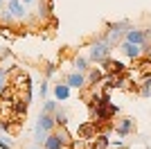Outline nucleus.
Listing matches in <instances>:
<instances>
[{
  "label": "nucleus",
  "instance_id": "1",
  "mask_svg": "<svg viewBox=\"0 0 151 149\" xmlns=\"http://www.w3.org/2000/svg\"><path fill=\"white\" fill-rule=\"evenodd\" d=\"M108 54H111V43L108 41H99V43H95L93 48H90V59L93 61H106Z\"/></svg>",
  "mask_w": 151,
  "mask_h": 149
},
{
  "label": "nucleus",
  "instance_id": "2",
  "mask_svg": "<svg viewBox=\"0 0 151 149\" xmlns=\"http://www.w3.org/2000/svg\"><path fill=\"white\" fill-rule=\"evenodd\" d=\"M126 43H133V45H142L147 43V34L142 30H126Z\"/></svg>",
  "mask_w": 151,
  "mask_h": 149
},
{
  "label": "nucleus",
  "instance_id": "3",
  "mask_svg": "<svg viewBox=\"0 0 151 149\" xmlns=\"http://www.w3.org/2000/svg\"><path fill=\"white\" fill-rule=\"evenodd\" d=\"M7 12L12 14V18H25V5L20 0H9L7 2Z\"/></svg>",
  "mask_w": 151,
  "mask_h": 149
},
{
  "label": "nucleus",
  "instance_id": "4",
  "mask_svg": "<svg viewBox=\"0 0 151 149\" xmlns=\"http://www.w3.org/2000/svg\"><path fill=\"white\" fill-rule=\"evenodd\" d=\"M65 84H68L70 88H83L86 84H88V79H86L81 72H70L68 79H65Z\"/></svg>",
  "mask_w": 151,
  "mask_h": 149
},
{
  "label": "nucleus",
  "instance_id": "5",
  "mask_svg": "<svg viewBox=\"0 0 151 149\" xmlns=\"http://www.w3.org/2000/svg\"><path fill=\"white\" fill-rule=\"evenodd\" d=\"M65 140H63L59 133H50L47 136V140H45V149H65Z\"/></svg>",
  "mask_w": 151,
  "mask_h": 149
},
{
  "label": "nucleus",
  "instance_id": "6",
  "mask_svg": "<svg viewBox=\"0 0 151 149\" xmlns=\"http://www.w3.org/2000/svg\"><path fill=\"white\" fill-rule=\"evenodd\" d=\"M115 131H117V136H129L133 131V118H122L115 127Z\"/></svg>",
  "mask_w": 151,
  "mask_h": 149
},
{
  "label": "nucleus",
  "instance_id": "7",
  "mask_svg": "<svg viewBox=\"0 0 151 149\" xmlns=\"http://www.w3.org/2000/svg\"><path fill=\"white\" fill-rule=\"evenodd\" d=\"M122 52H124L126 56H131V59H138L140 54H142V48L140 45H133V43H122Z\"/></svg>",
  "mask_w": 151,
  "mask_h": 149
},
{
  "label": "nucleus",
  "instance_id": "8",
  "mask_svg": "<svg viewBox=\"0 0 151 149\" xmlns=\"http://www.w3.org/2000/svg\"><path fill=\"white\" fill-rule=\"evenodd\" d=\"M54 97H57L59 102L68 99L70 97V86L68 84H57V86H54Z\"/></svg>",
  "mask_w": 151,
  "mask_h": 149
},
{
  "label": "nucleus",
  "instance_id": "9",
  "mask_svg": "<svg viewBox=\"0 0 151 149\" xmlns=\"http://www.w3.org/2000/svg\"><path fill=\"white\" fill-rule=\"evenodd\" d=\"M75 68H77V72H83V70H88V61H86L83 56H77L75 59Z\"/></svg>",
  "mask_w": 151,
  "mask_h": 149
},
{
  "label": "nucleus",
  "instance_id": "10",
  "mask_svg": "<svg viewBox=\"0 0 151 149\" xmlns=\"http://www.w3.org/2000/svg\"><path fill=\"white\" fill-rule=\"evenodd\" d=\"M101 77H104V72H101V70H90V74H88V81H93V84H99L101 81Z\"/></svg>",
  "mask_w": 151,
  "mask_h": 149
},
{
  "label": "nucleus",
  "instance_id": "11",
  "mask_svg": "<svg viewBox=\"0 0 151 149\" xmlns=\"http://www.w3.org/2000/svg\"><path fill=\"white\" fill-rule=\"evenodd\" d=\"M95 147H97V149H106V147H108V138H106V136H97Z\"/></svg>",
  "mask_w": 151,
  "mask_h": 149
},
{
  "label": "nucleus",
  "instance_id": "12",
  "mask_svg": "<svg viewBox=\"0 0 151 149\" xmlns=\"http://www.w3.org/2000/svg\"><path fill=\"white\" fill-rule=\"evenodd\" d=\"M57 108V102H45V106H43V113H52Z\"/></svg>",
  "mask_w": 151,
  "mask_h": 149
},
{
  "label": "nucleus",
  "instance_id": "13",
  "mask_svg": "<svg viewBox=\"0 0 151 149\" xmlns=\"http://www.w3.org/2000/svg\"><path fill=\"white\" fill-rule=\"evenodd\" d=\"M54 122H57V124H65V113L59 111L57 115H54Z\"/></svg>",
  "mask_w": 151,
  "mask_h": 149
},
{
  "label": "nucleus",
  "instance_id": "14",
  "mask_svg": "<svg viewBox=\"0 0 151 149\" xmlns=\"http://www.w3.org/2000/svg\"><path fill=\"white\" fill-rule=\"evenodd\" d=\"M79 133H81V136H90V133H93V127H90V124H86V127H81V129H79Z\"/></svg>",
  "mask_w": 151,
  "mask_h": 149
},
{
  "label": "nucleus",
  "instance_id": "15",
  "mask_svg": "<svg viewBox=\"0 0 151 149\" xmlns=\"http://www.w3.org/2000/svg\"><path fill=\"white\" fill-rule=\"evenodd\" d=\"M2 20H5V23H12V14H9V12H2Z\"/></svg>",
  "mask_w": 151,
  "mask_h": 149
},
{
  "label": "nucleus",
  "instance_id": "16",
  "mask_svg": "<svg viewBox=\"0 0 151 149\" xmlns=\"http://www.w3.org/2000/svg\"><path fill=\"white\" fill-rule=\"evenodd\" d=\"M45 93H47V84H45V81H43V84H41V95H43V97H45Z\"/></svg>",
  "mask_w": 151,
  "mask_h": 149
},
{
  "label": "nucleus",
  "instance_id": "17",
  "mask_svg": "<svg viewBox=\"0 0 151 149\" xmlns=\"http://www.w3.org/2000/svg\"><path fill=\"white\" fill-rule=\"evenodd\" d=\"M20 2H23V5H32V2H34V0H20Z\"/></svg>",
  "mask_w": 151,
  "mask_h": 149
},
{
  "label": "nucleus",
  "instance_id": "18",
  "mask_svg": "<svg viewBox=\"0 0 151 149\" xmlns=\"http://www.w3.org/2000/svg\"><path fill=\"white\" fill-rule=\"evenodd\" d=\"M147 56H149V59H151V48H149V50H147Z\"/></svg>",
  "mask_w": 151,
  "mask_h": 149
},
{
  "label": "nucleus",
  "instance_id": "19",
  "mask_svg": "<svg viewBox=\"0 0 151 149\" xmlns=\"http://www.w3.org/2000/svg\"><path fill=\"white\" fill-rule=\"evenodd\" d=\"M147 36H151V30H149V32H147Z\"/></svg>",
  "mask_w": 151,
  "mask_h": 149
},
{
  "label": "nucleus",
  "instance_id": "20",
  "mask_svg": "<svg viewBox=\"0 0 151 149\" xmlns=\"http://www.w3.org/2000/svg\"><path fill=\"white\" fill-rule=\"evenodd\" d=\"M34 149H43V147H34Z\"/></svg>",
  "mask_w": 151,
  "mask_h": 149
},
{
  "label": "nucleus",
  "instance_id": "21",
  "mask_svg": "<svg viewBox=\"0 0 151 149\" xmlns=\"http://www.w3.org/2000/svg\"><path fill=\"white\" fill-rule=\"evenodd\" d=\"M0 5H2V0H0Z\"/></svg>",
  "mask_w": 151,
  "mask_h": 149
}]
</instances>
